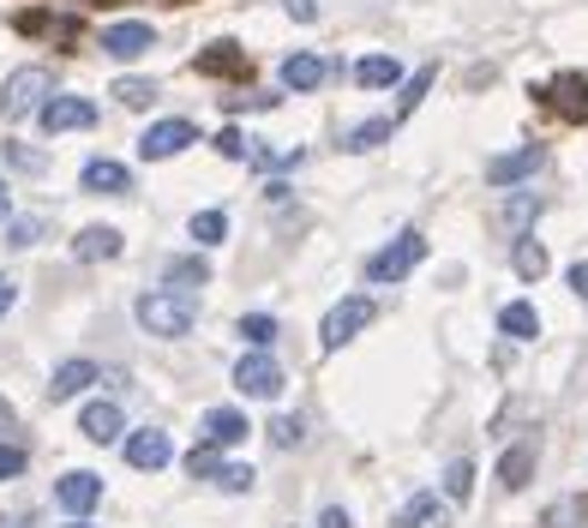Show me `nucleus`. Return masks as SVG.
I'll return each instance as SVG.
<instances>
[{
	"label": "nucleus",
	"mask_w": 588,
	"mask_h": 528,
	"mask_svg": "<svg viewBox=\"0 0 588 528\" xmlns=\"http://www.w3.org/2000/svg\"><path fill=\"white\" fill-rule=\"evenodd\" d=\"M169 283H181V288H204V283H211V264H204L199 253H193V258H174V264H169Z\"/></svg>",
	"instance_id": "cd10ccee"
},
{
	"label": "nucleus",
	"mask_w": 588,
	"mask_h": 528,
	"mask_svg": "<svg viewBox=\"0 0 588 528\" xmlns=\"http://www.w3.org/2000/svg\"><path fill=\"white\" fill-rule=\"evenodd\" d=\"M67 528H91V522H79V517H72V522H67Z\"/></svg>",
	"instance_id": "09e8293b"
},
{
	"label": "nucleus",
	"mask_w": 588,
	"mask_h": 528,
	"mask_svg": "<svg viewBox=\"0 0 588 528\" xmlns=\"http://www.w3.org/2000/svg\"><path fill=\"white\" fill-rule=\"evenodd\" d=\"M216 487H223V493H253V487H258L253 463H229L223 475H216Z\"/></svg>",
	"instance_id": "72a5a7b5"
},
{
	"label": "nucleus",
	"mask_w": 588,
	"mask_h": 528,
	"mask_svg": "<svg viewBox=\"0 0 588 528\" xmlns=\"http://www.w3.org/2000/svg\"><path fill=\"white\" fill-rule=\"evenodd\" d=\"M126 463H132V468H144V475H156V468H169V463H174V438H169L163 427L132 433V438H126Z\"/></svg>",
	"instance_id": "9d476101"
},
{
	"label": "nucleus",
	"mask_w": 588,
	"mask_h": 528,
	"mask_svg": "<svg viewBox=\"0 0 588 528\" xmlns=\"http://www.w3.org/2000/svg\"><path fill=\"white\" fill-rule=\"evenodd\" d=\"M433 79H438V67H420L415 79L403 84V102H396V121H403V114H415V109H420V97L433 91Z\"/></svg>",
	"instance_id": "bb28decb"
},
{
	"label": "nucleus",
	"mask_w": 588,
	"mask_h": 528,
	"mask_svg": "<svg viewBox=\"0 0 588 528\" xmlns=\"http://www.w3.org/2000/svg\"><path fill=\"white\" fill-rule=\"evenodd\" d=\"M517 276L523 283H540V276H547V246L528 241V234H517Z\"/></svg>",
	"instance_id": "a878e982"
},
{
	"label": "nucleus",
	"mask_w": 588,
	"mask_h": 528,
	"mask_svg": "<svg viewBox=\"0 0 588 528\" xmlns=\"http://www.w3.org/2000/svg\"><path fill=\"white\" fill-rule=\"evenodd\" d=\"M528 475H535V445H517L498 457V480H505V493H523Z\"/></svg>",
	"instance_id": "aec40b11"
},
{
	"label": "nucleus",
	"mask_w": 588,
	"mask_h": 528,
	"mask_svg": "<svg viewBox=\"0 0 588 528\" xmlns=\"http://www.w3.org/2000/svg\"><path fill=\"white\" fill-rule=\"evenodd\" d=\"M37 121H42V132H84V126H97V102H91V97H61V91H54L49 109H42Z\"/></svg>",
	"instance_id": "0eeeda50"
},
{
	"label": "nucleus",
	"mask_w": 588,
	"mask_h": 528,
	"mask_svg": "<svg viewBox=\"0 0 588 528\" xmlns=\"http://www.w3.org/2000/svg\"><path fill=\"white\" fill-rule=\"evenodd\" d=\"M19 475H24V450L0 438V480H19Z\"/></svg>",
	"instance_id": "58836bf2"
},
{
	"label": "nucleus",
	"mask_w": 588,
	"mask_h": 528,
	"mask_svg": "<svg viewBox=\"0 0 588 528\" xmlns=\"http://www.w3.org/2000/svg\"><path fill=\"white\" fill-rule=\"evenodd\" d=\"M378 318V306L366 301V295H348V301H336L331 313H325V325H318V343L325 348H343V343H355V336L366 331Z\"/></svg>",
	"instance_id": "20e7f679"
},
{
	"label": "nucleus",
	"mask_w": 588,
	"mask_h": 528,
	"mask_svg": "<svg viewBox=\"0 0 588 528\" xmlns=\"http://www.w3.org/2000/svg\"><path fill=\"white\" fill-rule=\"evenodd\" d=\"M445 493L457 498V505H468V493H475V463H468V457H457L445 468Z\"/></svg>",
	"instance_id": "c85d7f7f"
},
{
	"label": "nucleus",
	"mask_w": 588,
	"mask_h": 528,
	"mask_svg": "<svg viewBox=\"0 0 588 528\" xmlns=\"http://www.w3.org/2000/svg\"><path fill=\"white\" fill-rule=\"evenodd\" d=\"M37 241H42L37 216H7V246H19V253H24V246H37Z\"/></svg>",
	"instance_id": "473e14b6"
},
{
	"label": "nucleus",
	"mask_w": 588,
	"mask_h": 528,
	"mask_svg": "<svg viewBox=\"0 0 588 528\" xmlns=\"http://www.w3.org/2000/svg\"><path fill=\"white\" fill-rule=\"evenodd\" d=\"M396 132V114H378V121H361V126H348L343 132V151H378Z\"/></svg>",
	"instance_id": "6ab92c4d"
},
{
	"label": "nucleus",
	"mask_w": 588,
	"mask_h": 528,
	"mask_svg": "<svg viewBox=\"0 0 588 528\" xmlns=\"http://www.w3.org/2000/svg\"><path fill=\"white\" fill-rule=\"evenodd\" d=\"M396 528H450L445 522V510H438V498H408V510H403V517H396Z\"/></svg>",
	"instance_id": "393cba45"
},
{
	"label": "nucleus",
	"mask_w": 588,
	"mask_h": 528,
	"mask_svg": "<svg viewBox=\"0 0 588 528\" xmlns=\"http://www.w3.org/2000/svg\"><path fill=\"white\" fill-rule=\"evenodd\" d=\"M216 151H223L229 163H246V156H253V151H246V139H241L234 126H223V132H216Z\"/></svg>",
	"instance_id": "e433bc0d"
},
{
	"label": "nucleus",
	"mask_w": 588,
	"mask_h": 528,
	"mask_svg": "<svg viewBox=\"0 0 588 528\" xmlns=\"http://www.w3.org/2000/svg\"><path fill=\"white\" fill-rule=\"evenodd\" d=\"M498 331L517 336V343H535V336H540V313H535L528 301H510L505 313H498Z\"/></svg>",
	"instance_id": "4be33fe9"
},
{
	"label": "nucleus",
	"mask_w": 588,
	"mask_h": 528,
	"mask_svg": "<svg viewBox=\"0 0 588 528\" xmlns=\"http://www.w3.org/2000/svg\"><path fill=\"white\" fill-rule=\"evenodd\" d=\"M540 528H582V510H577V505H552Z\"/></svg>",
	"instance_id": "ea45409f"
},
{
	"label": "nucleus",
	"mask_w": 588,
	"mask_h": 528,
	"mask_svg": "<svg viewBox=\"0 0 588 528\" xmlns=\"http://www.w3.org/2000/svg\"><path fill=\"white\" fill-rule=\"evenodd\" d=\"M151 49H156V31L139 19H121V24L102 31V54H109V61H139V54H151Z\"/></svg>",
	"instance_id": "6e6552de"
},
{
	"label": "nucleus",
	"mask_w": 588,
	"mask_h": 528,
	"mask_svg": "<svg viewBox=\"0 0 588 528\" xmlns=\"http://www.w3.org/2000/svg\"><path fill=\"white\" fill-rule=\"evenodd\" d=\"M547 97H552L558 109L570 114V121H588V84L577 79V72H565V79H552V84H547Z\"/></svg>",
	"instance_id": "a211bd4d"
},
{
	"label": "nucleus",
	"mask_w": 588,
	"mask_h": 528,
	"mask_svg": "<svg viewBox=\"0 0 588 528\" xmlns=\"http://www.w3.org/2000/svg\"><path fill=\"white\" fill-rule=\"evenodd\" d=\"M84 385H97V366L91 361H61L49 378V403H67V396H79Z\"/></svg>",
	"instance_id": "dca6fc26"
},
{
	"label": "nucleus",
	"mask_w": 588,
	"mask_h": 528,
	"mask_svg": "<svg viewBox=\"0 0 588 528\" xmlns=\"http://www.w3.org/2000/svg\"><path fill=\"white\" fill-rule=\"evenodd\" d=\"M301 438H306V427H301L294 415H276V420H271V445H276V450H294Z\"/></svg>",
	"instance_id": "f704fd0d"
},
{
	"label": "nucleus",
	"mask_w": 588,
	"mask_h": 528,
	"mask_svg": "<svg viewBox=\"0 0 588 528\" xmlns=\"http://www.w3.org/2000/svg\"><path fill=\"white\" fill-rule=\"evenodd\" d=\"M540 163H547V151L540 144H523V151H505V156H493L487 163V186H517V181H528Z\"/></svg>",
	"instance_id": "9b49d317"
},
{
	"label": "nucleus",
	"mask_w": 588,
	"mask_h": 528,
	"mask_svg": "<svg viewBox=\"0 0 588 528\" xmlns=\"http://www.w3.org/2000/svg\"><path fill=\"white\" fill-rule=\"evenodd\" d=\"M528 216H540V199H528V193H523V199H510V204H505V223H510V229H523Z\"/></svg>",
	"instance_id": "4c0bfd02"
},
{
	"label": "nucleus",
	"mask_w": 588,
	"mask_h": 528,
	"mask_svg": "<svg viewBox=\"0 0 588 528\" xmlns=\"http://www.w3.org/2000/svg\"><path fill=\"white\" fill-rule=\"evenodd\" d=\"M79 186L84 193H102V199H121V193H132V174H126V163H114V156H91L79 174Z\"/></svg>",
	"instance_id": "f8f14e48"
},
{
	"label": "nucleus",
	"mask_w": 588,
	"mask_h": 528,
	"mask_svg": "<svg viewBox=\"0 0 588 528\" xmlns=\"http://www.w3.org/2000/svg\"><path fill=\"white\" fill-rule=\"evenodd\" d=\"M420 258H426V241H420L415 229H403V234H396V241L385 246V253L366 258V283H403V276L415 271Z\"/></svg>",
	"instance_id": "7ed1b4c3"
},
{
	"label": "nucleus",
	"mask_w": 588,
	"mask_h": 528,
	"mask_svg": "<svg viewBox=\"0 0 588 528\" xmlns=\"http://www.w3.org/2000/svg\"><path fill=\"white\" fill-rule=\"evenodd\" d=\"M246 433L253 427H246L241 408H211V415H204V438H211V445H241Z\"/></svg>",
	"instance_id": "f3484780"
},
{
	"label": "nucleus",
	"mask_w": 588,
	"mask_h": 528,
	"mask_svg": "<svg viewBox=\"0 0 588 528\" xmlns=\"http://www.w3.org/2000/svg\"><path fill=\"white\" fill-rule=\"evenodd\" d=\"M7 216H12V186L0 181V223H7Z\"/></svg>",
	"instance_id": "49530a36"
},
{
	"label": "nucleus",
	"mask_w": 588,
	"mask_h": 528,
	"mask_svg": "<svg viewBox=\"0 0 588 528\" xmlns=\"http://www.w3.org/2000/svg\"><path fill=\"white\" fill-rule=\"evenodd\" d=\"M223 468H229V463H223V445H211V438L186 450V475H193V480H216Z\"/></svg>",
	"instance_id": "b1692460"
},
{
	"label": "nucleus",
	"mask_w": 588,
	"mask_h": 528,
	"mask_svg": "<svg viewBox=\"0 0 588 528\" xmlns=\"http://www.w3.org/2000/svg\"><path fill=\"white\" fill-rule=\"evenodd\" d=\"M186 144H199V126L181 121V114H169V121H151L139 132V156L144 163H169V156H181Z\"/></svg>",
	"instance_id": "39448f33"
},
{
	"label": "nucleus",
	"mask_w": 588,
	"mask_h": 528,
	"mask_svg": "<svg viewBox=\"0 0 588 528\" xmlns=\"http://www.w3.org/2000/svg\"><path fill=\"white\" fill-rule=\"evenodd\" d=\"M12 306H19V283H7V276H0V318H7Z\"/></svg>",
	"instance_id": "c03bdc74"
},
{
	"label": "nucleus",
	"mask_w": 588,
	"mask_h": 528,
	"mask_svg": "<svg viewBox=\"0 0 588 528\" xmlns=\"http://www.w3.org/2000/svg\"><path fill=\"white\" fill-rule=\"evenodd\" d=\"M241 336H246L253 348H271V343H276V318H271V313H246V318H241Z\"/></svg>",
	"instance_id": "2f4dec72"
},
{
	"label": "nucleus",
	"mask_w": 588,
	"mask_h": 528,
	"mask_svg": "<svg viewBox=\"0 0 588 528\" xmlns=\"http://www.w3.org/2000/svg\"><path fill=\"white\" fill-rule=\"evenodd\" d=\"M199 72H211V79H223V72H246V54H241V42H211V49L199 54Z\"/></svg>",
	"instance_id": "412c9836"
},
{
	"label": "nucleus",
	"mask_w": 588,
	"mask_h": 528,
	"mask_svg": "<svg viewBox=\"0 0 588 528\" xmlns=\"http://www.w3.org/2000/svg\"><path fill=\"white\" fill-rule=\"evenodd\" d=\"M0 151H7V163H12V169H24V174H42V169H49V156L24 151V144H0Z\"/></svg>",
	"instance_id": "c9c22d12"
},
{
	"label": "nucleus",
	"mask_w": 588,
	"mask_h": 528,
	"mask_svg": "<svg viewBox=\"0 0 588 528\" xmlns=\"http://www.w3.org/2000/svg\"><path fill=\"white\" fill-rule=\"evenodd\" d=\"M132 318L151 336H186L199 318V306H193V295H181V288H151V295L132 301Z\"/></svg>",
	"instance_id": "f257e3e1"
},
{
	"label": "nucleus",
	"mask_w": 588,
	"mask_h": 528,
	"mask_svg": "<svg viewBox=\"0 0 588 528\" xmlns=\"http://www.w3.org/2000/svg\"><path fill=\"white\" fill-rule=\"evenodd\" d=\"M325 61H318V54H288V61H283V72H276V79H283V91H318V84H325Z\"/></svg>",
	"instance_id": "2eb2a0df"
},
{
	"label": "nucleus",
	"mask_w": 588,
	"mask_h": 528,
	"mask_svg": "<svg viewBox=\"0 0 588 528\" xmlns=\"http://www.w3.org/2000/svg\"><path fill=\"white\" fill-rule=\"evenodd\" d=\"M79 433L91 438V445H114V438L126 433V415H121V403H91L79 415Z\"/></svg>",
	"instance_id": "ddd939ff"
},
{
	"label": "nucleus",
	"mask_w": 588,
	"mask_h": 528,
	"mask_svg": "<svg viewBox=\"0 0 588 528\" xmlns=\"http://www.w3.org/2000/svg\"><path fill=\"white\" fill-rule=\"evenodd\" d=\"M102 498V480L91 475V468H72V475L54 480V505L67 510V517H84V510H97Z\"/></svg>",
	"instance_id": "1a4fd4ad"
},
{
	"label": "nucleus",
	"mask_w": 588,
	"mask_h": 528,
	"mask_svg": "<svg viewBox=\"0 0 588 528\" xmlns=\"http://www.w3.org/2000/svg\"><path fill=\"white\" fill-rule=\"evenodd\" d=\"M223 234H229V216H223V211H199V216H193V241H199V246H216Z\"/></svg>",
	"instance_id": "7c9ffc66"
},
{
	"label": "nucleus",
	"mask_w": 588,
	"mask_h": 528,
	"mask_svg": "<svg viewBox=\"0 0 588 528\" xmlns=\"http://www.w3.org/2000/svg\"><path fill=\"white\" fill-rule=\"evenodd\" d=\"M12 427H19V415H12V403H7V396H0V438H7Z\"/></svg>",
	"instance_id": "a18cd8bd"
},
{
	"label": "nucleus",
	"mask_w": 588,
	"mask_h": 528,
	"mask_svg": "<svg viewBox=\"0 0 588 528\" xmlns=\"http://www.w3.org/2000/svg\"><path fill=\"white\" fill-rule=\"evenodd\" d=\"M283 12H288L294 24H313L318 19V0H283Z\"/></svg>",
	"instance_id": "a19ab883"
},
{
	"label": "nucleus",
	"mask_w": 588,
	"mask_h": 528,
	"mask_svg": "<svg viewBox=\"0 0 588 528\" xmlns=\"http://www.w3.org/2000/svg\"><path fill=\"white\" fill-rule=\"evenodd\" d=\"M318 528H355V517H348L343 505H325V517H318Z\"/></svg>",
	"instance_id": "37998d69"
},
{
	"label": "nucleus",
	"mask_w": 588,
	"mask_h": 528,
	"mask_svg": "<svg viewBox=\"0 0 588 528\" xmlns=\"http://www.w3.org/2000/svg\"><path fill=\"white\" fill-rule=\"evenodd\" d=\"M151 97H156L151 79H114V102H121V109H144Z\"/></svg>",
	"instance_id": "c756f323"
},
{
	"label": "nucleus",
	"mask_w": 588,
	"mask_h": 528,
	"mask_svg": "<svg viewBox=\"0 0 588 528\" xmlns=\"http://www.w3.org/2000/svg\"><path fill=\"white\" fill-rule=\"evenodd\" d=\"M234 390H241V396H258V403H271V396L283 390V366L264 355V348H246V355L234 361Z\"/></svg>",
	"instance_id": "423d86ee"
},
{
	"label": "nucleus",
	"mask_w": 588,
	"mask_h": 528,
	"mask_svg": "<svg viewBox=\"0 0 588 528\" xmlns=\"http://www.w3.org/2000/svg\"><path fill=\"white\" fill-rule=\"evenodd\" d=\"M72 258H79V264H97V258H121V229H109V223H91V229H79V241H72Z\"/></svg>",
	"instance_id": "4468645a"
},
{
	"label": "nucleus",
	"mask_w": 588,
	"mask_h": 528,
	"mask_svg": "<svg viewBox=\"0 0 588 528\" xmlns=\"http://www.w3.org/2000/svg\"><path fill=\"white\" fill-rule=\"evenodd\" d=\"M0 528H19V517H0Z\"/></svg>",
	"instance_id": "de8ad7c7"
},
{
	"label": "nucleus",
	"mask_w": 588,
	"mask_h": 528,
	"mask_svg": "<svg viewBox=\"0 0 588 528\" xmlns=\"http://www.w3.org/2000/svg\"><path fill=\"white\" fill-rule=\"evenodd\" d=\"M49 97H54V79L42 67H19L7 79V91H0V114L7 121H31V114L49 109Z\"/></svg>",
	"instance_id": "f03ea898"
},
{
	"label": "nucleus",
	"mask_w": 588,
	"mask_h": 528,
	"mask_svg": "<svg viewBox=\"0 0 588 528\" xmlns=\"http://www.w3.org/2000/svg\"><path fill=\"white\" fill-rule=\"evenodd\" d=\"M355 79L366 84V91H391V84H403V67H396L391 54H366V61L355 67Z\"/></svg>",
	"instance_id": "5701e85b"
},
{
	"label": "nucleus",
	"mask_w": 588,
	"mask_h": 528,
	"mask_svg": "<svg viewBox=\"0 0 588 528\" xmlns=\"http://www.w3.org/2000/svg\"><path fill=\"white\" fill-rule=\"evenodd\" d=\"M565 283H570V295H577V301H588V258H582V264H570Z\"/></svg>",
	"instance_id": "79ce46f5"
}]
</instances>
